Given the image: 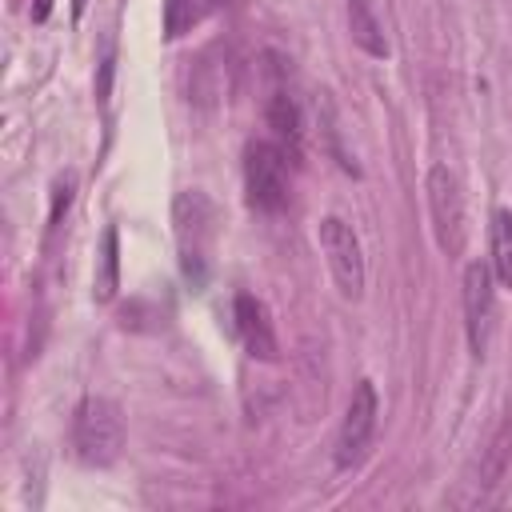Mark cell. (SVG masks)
<instances>
[{
  "instance_id": "6da1fadb",
  "label": "cell",
  "mask_w": 512,
  "mask_h": 512,
  "mask_svg": "<svg viewBox=\"0 0 512 512\" xmlns=\"http://www.w3.org/2000/svg\"><path fill=\"white\" fill-rule=\"evenodd\" d=\"M172 224H176V248H180V272L192 288L208 280V252L216 236V208L200 188L176 192L172 200Z\"/></svg>"
},
{
  "instance_id": "7a4b0ae2",
  "label": "cell",
  "mask_w": 512,
  "mask_h": 512,
  "mask_svg": "<svg viewBox=\"0 0 512 512\" xmlns=\"http://www.w3.org/2000/svg\"><path fill=\"white\" fill-rule=\"evenodd\" d=\"M72 448L84 464L104 468L124 448V416L120 404L108 396H84L72 416Z\"/></svg>"
},
{
  "instance_id": "3957f363",
  "label": "cell",
  "mask_w": 512,
  "mask_h": 512,
  "mask_svg": "<svg viewBox=\"0 0 512 512\" xmlns=\"http://www.w3.org/2000/svg\"><path fill=\"white\" fill-rule=\"evenodd\" d=\"M424 192H428V216H432V232H436V244L448 260H456L464 252V240H468V216H464V192H460V180L448 164H432L428 180H424Z\"/></svg>"
},
{
  "instance_id": "277c9868",
  "label": "cell",
  "mask_w": 512,
  "mask_h": 512,
  "mask_svg": "<svg viewBox=\"0 0 512 512\" xmlns=\"http://www.w3.org/2000/svg\"><path fill=\"white\" fill-rule=\"evenodd\" d=\"M244 192L256 212H280L288 204V152L276 140H252L244 148Z\"/></svg>"
},
{
  "instance_id": "5b68a950",
  "label": "cell",
  "mask_w": 512,
  "mask_h": 512,
  "mask_svg": "<svg viewBox=\"0 0 512 512\" xmlns=\"http://www.w3.org/2000/svg\"><path fill=\"white\" fill-rule=\"evenodd\" d=\"M460 296H464V332H468V348L476 360H484L488 340H492V324H496V288H492V264L472 260L464 268L460 280Z\"/></svg>"
},
{
  "instance_id": "8992f818",
  "label": "cell",
  "mask_w": 512,
  "mask_h": 512,
  "mask_svg": "<svg viewBox=\"0 0 512 512\" xmlns=\"http://www.w3.org/2000/svg\"><path fill=\"white\" fill-rule=\"evenodd\" d=\"M376 416H380V400H376V384L372 380H356L344 420H340V436H336V468H356L372 444L376 432Z\"/></svg>"
},
{
  "instance_id": "52a82bcc",
  "label": "cell",
  "mask_w": 512,
  "mask_h": 512,
  "mask_svg": "<svg viewBox=\"0 0 512 512\" xmlns=\"http://www.w3.org/2000/svg\"><path fill=\"white\" fill-rule=\"evenodd\" d=\"M316 236H320V248L328 256V268L336 276L340 296L360 300V292H364V256H360V240H356L352 224H344L340 216H324Z\"/></svg>"
},
{
  "instance_id": "ba28073f",
  "label": "cell",
  "mask_w": 512,
  "mask_h": 512,
  "mask_svg": "<svg viewBox=\"0 0 512 512\" xmlns=\"http://www.w3.org/2000/svg\"><path fill=\"white\" fill-rule=\"evenodd\" d=\"M232 316H236V332H240V340H244L248 356H252V360L272 364V360L280 356V344H276V328H272V316H268L264 300H256V296L240 292V296H236V304H232Z\"/></svg>"
},
{
  "instance_id": "9c48e42d",
  "label": "cell",
  "mask_w": 512,
  "mask_h": 512,
  "mask_svg": "<svg viewBox=\"0 0 512 512\" xmlns=\"http://www.w3.org/2000/svg\"><path fill=\"white\" fill-rule=\"evenodd\" d=\"M264 116H268V128L276 132V144L296 160L300 156V104H296V96L276 80L272 84V92H268V100H264Z\"/></svg>"
},
{
  "instance_id": "30bf717a",
  "label": "cell",
  "mask_w": 512,
  "mask_h": 512,
  "mask_svg": "<svg viewBox=\"0 0 512 512\" xmlns=\"http://www.w3.org/2000/svg\"><path fill=\"white\" fill-rule=\"evenodd\" d=\"M348 32L368 56H388V36L376 16V0H348Z\"/></svg>"
},
{
  "instance_id": "8fae6325",
  "label": "cell",
  "mask_w": 512,
  "mask_h": 512,
  "mask_svg": "<svg viewBox=\"0 0 512 512\" xmlns=\"http://www.w3.org/2000/svg\"><path fill=\"white\" fill-rule=\"evenodd\" d=\"M120 288V232L116 224L104 228L100 236V256H96V276H92V296L96 304H108Z\"/></svg>"
},
{
  "instance_id": "7c38bea8",
  "label": "cell",
  "mask_w": 512,
  "mask_h": 512,
  "mask_svg": "<svg viewBox=\"0 0 512 512\" xmlns=\"http://www.w3.org/2000/svg\"><path fill=\"white\" fill-rule=\"evenodd\" d=\"M224 0H164V40H180Z\"/></svg>"
},
{
  "instance_id": "4fadbf2b",
  "label": "cell",
  "mask_w": 512,
  "mask_h": 512,
  "mask_svg": "<svg viewBox=\"0 0 512 512\" xmlns=\"http://www.w3.org/2000/svg\"><path fill=\"white\" fill-rule=\"evenodd\" d=\"M492 276L500 288H512V208L492 212Z\"/></svg>"
},
{
  "instance_id": "5bb4252c",
  "label": "cell",
  "mask_w": 512,
  "mask_h": 512,
  "mask_svg": "<svg viewBox=\"0 0 512 512\" xmlns=\"http://www.w3.org/2000/svg\"><path fill=\"white\" fill-rule=\"evenodd\" d=\"M508 460H512V420H504V424L496 428V436L488 440V452H484V468H480V484H484V488H492V484L504 476Z\"/></svg>"
},
{
  "instance_id": "9a60e30c",
  "label": "cell",
  "mask_w": 512,
  "mask_h": 512,
  "mask_svg": "<svg viewBox=\"0 0 512 512\" xmlns=\"http://www.w3.org/2000/svg\"><path fill=\"white\" fill-rule=\"evenodd\" d=\"M72 188H76V176H72V172H64V176L56 180V188H52V212H48V228H52V232L60 228V212L72 204Z\"/></svg>"
},
{
  "instance_id": "2e32d148",
  "label": "cell",
  "mask_w": 512,
  "mask_h": 512,
  "mask_svg": "<svg viewBox=\"0 0 512 512\" xmlns=\"http://www.w3.org/2000/svg\"><path fill=\"white\" fill-rule=\"evenodd\" d=\"M48 12H52V0H32V20H36V24H44Z\"/></svg>"
}]
</instances>
